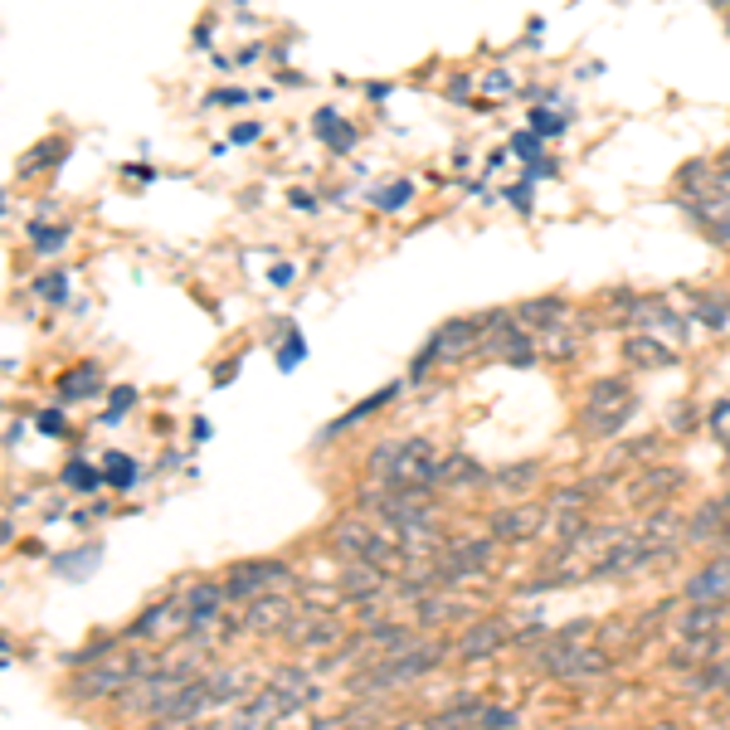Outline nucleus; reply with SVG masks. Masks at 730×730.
Masks as SVG:
<instances>
[{
  "label": "nucleus",
  "instance_id": "1",
  "mask_svg": "<svg viewBox=\"0 0 730 730\" xmlns=\"http://www.w3.org/2000/svg\"><path fill=\"white\" fill-rule=\"evenodd\" d=\"M633 409H638V400H633V385H628L623 375H609V380L589 385L584 409H580V429L589 438H614L619 429H628Z\"/></svg>",
  "mask_w": 730,
  "mask_h": 730
},
{
  "label": "nucleus",
  "instance_id": "2",
  "mask_svg": "<svg viewBox=\"0 0 730 730\" xmlns=\"http://www.w3.org/2000/svg\"><path fill=\"white\" fill-rule=\"evenodd\" d=\"M482 336H487V322H482V317H453V322H443V327L429 336V346L419 351V361L409 365L404 385H419L438 361H468L473 351H482Z\"/></svg>",
  "mask_w": 730,
  "mask_h": 730
},
{
  "label": "nucleus",
  "instance_id": "3",
  "mask_svg": "<svg viewBox=\"0 0 730 730\" xmlns=\"http://www.w3.org/2000/svg\"><path fill=\"white\" fill-rule=\"evenodd\" d=\"M448 653L443 643H424V648H409V653L390 657V662H380L375 672H361L356 677V692H395V687H409V682H419L429 667H434L438 657Z\"/></svg>",
  "mask_w": 730,
  "mask_h": 730
},
{
  "label": "nucleus",
  "instance_id": "4",
  "mask_svg": "<svg viewBox=\"0 0 730 730\" xmlns=\"http://www.w3.org/2000/svg\"><path fill=\"white\" fill-rule=\"evenodd\" d=\"M536 662L546 667L550 677H560V682H584V677H604L609 672V657L599 653V648H584V643H570V638L541 648Z\"/></svg>",
  "mask_w": 730,
  "mask_h": 730
},
{
  "label": "nucleus",
  "instance_id": "5",
  "mask_svg": "<svg viewBox=\"0 0 730 730\" xmlns=\"http://www.w3.org/2000/svg\"><path fill=\"white\" fill-rule=\"evenodd\" d=\"M438 468H443V458L434 453V443L429 438H409L395 448V463H390V487H424V492H434L438 487Z\"/></svg>",
  "mask_w": 730,
  "mask_h": 730
},
{
  "label": "nucleus",
  "instance_id": "6",
  "mask_svg": "<svg viewBox=\"0 0 730 730\" xmlns=\"http://www.w3.org/2000/svg\"><path fill=\"white\" fill-rule=\"evenodd\" d=\"M151 662L137 653L127 657H112V662H103V667H93V672H83L78 682H73V696L78 701H103V696H122V687L132 682V672H146Z\"/></svg>",
  "mask_w": 730,
  "mask_h": 730
},
{
  "label": "nucleus",
  "instance_id": "7",
  "mask_svg": "<svg viewBox=\"0 0 730 730\" xmlns=\"http://www.w3.org/2000/svg\"><path fill=\"white\" fill-rule=\"evenodd\" d=\"M331 541H336V550H346L351 560H370V565H380V570H395V565H400V550L390 546L380 531H361V526L341 521V526L331 531Z\"/></svg>",
  "mask_w": 730,
  "mask_h": 730
},
{
  "label": "nucleus",
  "instance_id": "8",
  "mask_svg": "<svg viewBox=\"0 0 730 730\" xmlns=\"http://www.w3.org/2000/svg\"><path fill=\"white\" fill-rule=\"evenodd\" d=\"M667 550H657V546H648L643 536H633V541H619V546L609 550V555H599L594 560V580H619V575H638V570H648L653 560H662Z\"/></svg>",
  "mask_w": 730,
  "mask_h": 730
},
{
  "label": "nucleus",
  "instance_id": "9",
  "mask_svg": "<svg viewBox=\"0 0 730 730\" xmlns=\"http://www.w3.org/2000/svg\"><path fill=\"white\" fill-rule=\"evenodd\" d=\"M190 628V604H151L142 619L132 623V638H146V643H161V638H176V633H185Z\"/></svg>",
  "mask_w": 730,
  "mask_h": 730
},
{
  "label": "nucleus",
  "instance_id": "10",
  "mask_svg": "<svg viewBox=\"0 0 730 730\" xmlns=\"http://www.w3.org/2000/svg\"><path fill=\"white\" fill-rule=\"evenodd\" d=\"M541 521H546V507H536V502L526 507V502H521V507L492 511V516H487V531H492L497 541H531V536L541 531Z\"/></svg>",
  "mask_w": 730,
  "mask_h": 730
},
{
  "label": "nucleus",
  "instance_id": "11",
  "mask_svg": "<svg viewBox=\"0 0 730 730\" xmlns=\"http://www.w3.org/2000/svg\"><path fill=\"white\" fill-rule=\"evenodd\" d=\"M292 570L283 560H254V565H239L234 580H229V599H249V594H263L273 584H288Z\"/></svg>",
  "mask_w": 730,
  "mask_h": 730
},
{
  "label": "nucleus",
  "instance_id": "12",
  "mask_svg": "<svg viewBox=\"0 0 730 730\" xmlns=\"http://www.w3.org/2000/svg\"><path fill=\"white\" fill-rule=\"evenodd\" d=\"M677 185L687 200H701V195H730V171L716 166V161H687L677 171Z\"/></svg>",
  "mask_w": 730,
  "mask_h": 730
},
{
  "label": "nucleus",
  "instance_id": "13",
  "mask_svg": "<svg viewBox=\"0 0 730 730\" xmlns=\"http://www.w3.org/2000/svg\"><path fill=\"white\" fill-rule=\"evenodd\" d=\"M492 565V541H458V546H448L443 555V565H438V580H463V575H477V570H487Z\"/></svg>",
  "mask_w": 730,
  "mask_h": 730
},
{
  "label": "nucleus",
  "instance_id": "14",
  "mask_svg": "<svg viewBox=\"0 0 730 730\" xmlns=\"http://www.w3.org/2000/svg\"><path fill=\"white\" fill-rule=\"evenodd\" d=\"M682 594L687 599H706V604H730V555L711 560L706 570H696Z\"/></svg>",
  "mask_w": 730,
  "mask_h": 730
},
{
  "label": "nucleus",
  "instance_id": "15",
  "mask_svg": "<svg viewBox=\"0 0 730 730\" xmlns=\"http://www.w3.org/2000/svg\"><path fill=\"white\" fill-rule=\"evenodd\" d=\"M224 599H229V584H195L185 594V604H190V633H205L210 623L224 619Z\"/></svg>",
  "mask_w": 730,
  "mask_h": 730
},
{
  "label": "nucleus",
  "instance_id": "16",
  "mask_svg": "<svg viewBox=\"0 0 730 730\" xmlns=\"http://www.w3.org/2000/svg\"><path fill=\"white\" fill-rule=\"evenodd\" d=\"M623 356L633 365H643V370H662V365L677 361V346H667V341H657L648 331H633L628 341H623Z\"/></svg>",
  "mask_w": 730,
  "mask_h": 730
},
{
  "label": "nucleus",
  "instance_id": "17",
  "mask_svg": "<svg viewBox=\"0 0 730 730\" xmlns=\"http://www.w3.org/2000/svg\"><path fill=\"white\" fill-rule=\"evenodd\" d=\"M516 317H521V327H536V331L565 327L570 322V302L565 297H531V302L516 307Z\"/></svg>",
  "mask_w": 730,
  "mask_h": 730
},
{
  "label": "nucleus",
  "instance_id": "18",
  "mask_svg": "<svg viewBox=\"0 0 730 730\" xmlns=\"http://www.w3.org/2000/svg\"><path fill=\"white\" fill-rule=\"evenodd\" d=\"M507 648V628L497 619H487V623H473L468 633H463V643H458V653L468 657V662H477V657H492V653H502Z\"/></svg>",
  "mask_w": 730,
  "mask_h": 730
},
{
  "label": "nucleus",
  "instance_id": "19",
  "mask_svg": "<svg viewBox=\"0 0 730 730\" xmlns=\"http://www.w3.org/2000/svg\"><path fill=\"white\" fill-rule=\"evenodd\" d=\"M721 628H726V604L692 599V609L682 614V638H721Z\"/></svg>",
  "mask_w": 730,
  "mask_h": 730
},
{
  "label": "nucleus",
  "instance_id": "20",
  "mask_svg": "<svg viewBox=\"0 0 730 730\" xmlns=\"http://www.w3.org/2000/svg\"><path fill=\"white\" fill-rule=\"evenodd\" d=\"M288 711H292L288 696L278 692V687H263L258 701H249V706L239 711V726H273V721H283Z\"/></svg>",
  "mask_w": 730,
  "mask_h": 730
},
{
  "label": "nucleus",
  "instance_id": "21",
  "mask_svg": "<svg viewBox=\"0 0 730 730\" xmlns=\"http://www.w3.org/2000/svg\"><path fill=\"white\" fill-rule=\"evenodd\" d=\"M692 312L701 317L706 331L730 336V292H701V297H692Z\"/></svg>",
  "mask_w": 730,
  "mask_h": 730
},
{
  "label": "nucleus",
  "instance_id": "22",
  "mask_svg": "<svg viewBox=\"0 0 730 730\" xmlns=\"http://www.w3.org/2000/svg\"><path fill=\"white\" fill-rule=\"evenodd\" d=\"M404 385H385V390H375V395H370V400H361L356 404V409H351V414H341V419H331L327 429H322V438H336V434H346V429H351V424H361V419H370V414H375V409H385V404L395 400V395H400Z\"/></svg>",
  "mask_w": 730,
  "mask_h": 730
},
{
  "label": "nucleus",
  "instance_id": "23",
  "mask_svg": "<svg viewBox=\"0 0 730 730\" xmlns=\"http://www.w3.org/2000/svg\"><path fill=\"white\" fill-rule=\"evenodd\" d=\"M292 619V604L288 599H258L249 604V614H244V628H254V633H283V623Z\"/></svg>",
  "mask_w": 730,
  "mask_h": 730
},
{
  "label": "nucleus",
  "instance_id": "24",
  "mask_svg": "<svg viewBox=\"0 0 730 730\" xmlns=\"http://www.w3.org/2000/svg\"><path fill=\"white\" fill-rule=\"evenodd\" d=\"M477 482H492V477L477 468L468 453H448L443 468H438V487H477Z\"/></svg>",
  "mask_w": 730,
  "mask_h": 730
},
{
  "label": "nucleus",
  "instance_id": "25",
  "mask_svg": "<svg viewBox=\"0 0 730 730\" xmlns=\"http://www.w3.org/2000/svg\"><path fill=\"white\" fill-rule=\"evenodd\" d=\"M317 132H322V142H327L336 156H346V151L356 146V132H351V122H346L341 112H331V108L317 112Z\"/></svg>",
  "mask_w": 730,
  "mask_h": 730
},
{
  "label": "nucleus",
  "instance_id": "26",
  "mask_svg": "<svg viewBox=\"0 0 730 730\" xmlns=\"http://www.w3.org/2000/svg\"><path fill=\"white\" fill-rule=\"evenodd\" d=\"M385 575H390V570H380V565H370V560H356V565L346 570V599L380 594V589H385Z\"/></svg>",
  "mask_w": 730,
  "mask_h": 730
},
{
  "label": "nucleus",
  "instance_id": "27",
  "mask_svg": "<svg viewBox=\"0 0 730 730\" xmlns=\"http://www.w3.org/2000/svg\"><path fill=\"white\" fill-rule=\"evenodd\" d=\"M103 390V370L98 365H78V370H69L64 380H59V395L64 400H93Z\"/></svg>",
  "mask_w": 730,
  "mask_h": 730
},
{
  "label": "nucleus",
  "instance_id": "28",
  "mask_svg": "<svg viewBox=\"0 0 730 730\" xmlns=\"http://www.w3.org/2000/svg\"><path fill=\"white\" fill-rule=\"evenodd\" d=\"M536 351H541L546 361H570V356L580 351V336L565 331V327H546V331H536Z\"/></svg>",
  "mask_w": 730,
  "mask_h": 730
},
{
  "label": "nucleus",
  "instance_id": "29",
  "mask_svg": "<svg viewBox=\"0 0 730 730\" xmlns=\"http://www.w3.org/2000/svg\"><path fill=\"white\" fill-rule=\"evenodd\" d=\"M244 682H249V677L234 672V667H224V672H215V677H205V687H210V711H215V706H229V701H239V696L249 692Z\"/></svg>",
  "mask_w": 730,
  "mask_h": 730
},
{
  "label": "nucleus",
  "instance_id": "30",
  "mask_svg": "<svg viewBox=\"0 0 730 730\" xmlns=\"http://www.w3.org/2000/svg\"><path fill=\"white\" fill-rule=\"evenodd\" d=\"M667 487H682V473L677 468H653V473H643L633 482V502H657V497H667Z\"/></svg>",
  "mask_w": 730,
  "mask_h": 730
},
{
  "label": "nucleus",
  "instance_id": "31",
  "mask_svg": "<svg viewBox=\"0 0 730 730\" xmlns=\"http://www.w3.org/2000/svg\"><path fill=\"white\" fill-rule=\"evenodd\" d=\"M677 531H682V521H677V511H657L643 521V541L657 550H672L677 546Z\"/></svg>",
  "mask_w": 730,
  "mask_h": 730
},
{
  "label": "nucleus",
  "instance_id": "32",
  "mask_svg": "<svg viewBox=\"0 0 730 730\" xmlns=\"http://www.w3.org/2000/svg\"><path fill=\"white\" fill-rule=\"evenodd\" d=\"M98 560H103V550H98V546L69 550V555H59V575H64V580H83V575H88Z\"/></svg>",
  "mask_w": 730,
  "mask_h": 730
},
{
  "label": "nucleus",
  "instance_id": "33",
  "mask_svg": "<svg viewBox=\"0 0 730 730\" xmlns=\"http://www.w3.org/2000/svg\"><path fill=\"white\" fill-rule=\"evenodd\" d=\"M536 463H511V468H497L492 473V487H502V492H521V487H531L536 482Z\"/></svg>",
  "mask_w": 730,
  "mask_h": 730
},
{
  "label": "nucleus",
  "instance_id": "34",
  "mask_svg": "<svg viewBox=\"0 0 730 730\" xmlns=\"http://www.w3.org/2000/svg\"><path fill=\"white\" fill-rule=\"evenodd\" d=\"M103 482H108V473H98V468H88V463H78V458L64 468V487H73V492H98Z\"/></svg>",
  "mask_w": 730,
  "mask_h": 730
},
{
  "label": "nucleus",
  "instance_id": "35",
  "mask_svg": "<svg viewBox=\"0 0 730 730\" xmlns=\"http://www.w3.org/2000/svg\"><path fill=\"white\" fill-rule=\"evenodd\" d=\"M103 473H108V487L127 492V487L137 482V463H132L127 453H108V468H103Z\"/></svg>",
  "mask_w": 730,
  "mask_h": 730
},
{
  "label": "nucleus",
  "instance_id": "36",
  "mask_svg": "<svg viewBox=\"0 0 730 730\" xmlns=\"http://www.w3.org/2000/svg\"><path fill=\"white\" fill-rule=\"evenodd\" d=\"M132 404H137V390H132V385H117V390L108 395V414H103V424H122Z\"/></svg>",
  "mask_w": 730,
  "mask_h": 730
},
{
  "label": "nucleus",
  "instance_id": "37",
  "mask_svg": "<svg viewBox=\"0 0 730 730\" xmlns=\"http://www.w3.org/2000/svg\"><path fill=\"white\" fill-rule=\"evenodd\" d=\"M409 190H414V185H409V181H395V185H385V190H375L370 200H375V210H385V215H395V210H400L404 200H409Z\"/></svg>",
  "mask_w": 730,
  "mask_h": 730
},
{
  "label": "nucleus",
  "instance_id": "38",
  "mask_svg": "<svg viewBox=\"0 0 730 730\" xmlns=\"http://www.w3.org/2000/svg\"><path fill=\"white\" fill-rule=\"evenodd\" d=\"M511 151H516L526 166L546 161V156H541V132H536V127H531V132H516V137H511Z\"/></svg>",
  "mask_w": 730,
  "mask_h": 730
},
{
  "label": "nucleus",
  "instance_id": "39",
  "mask_svg": "<svg viewBox=\"0 0 730 730\" xmlns=\"http://www.w3.org/2000/svg\"><path fill=\"white\" fill-rule=\"evenodd\" d=\"M30 239H35L39 254H54L64 239H69V229H49V224H39V219H30Z\"/></svg>",
  "mask_w": 730,
  "mask_h": 730
},
{
  "label": "nucleus",
  "instance_id": "40",
  "mask_svg": "<svg viewBox=\"0 0 730 730\" xmlns=\"http://www.w3.org/2000/svg\"><path fill=\"white\" fill-rule=\"evenodd\" d=\"M35 297L39 302H64V297H69V278H64V273H44L35 283Z\"/></svg>",
  "mask_w": 730,
  "mask_h": 730
},
{
  "label": "nucleus",
  "instance_id": "41",
  "mask_svg": "<svg viewBox=\"0 0 730 730\" xmlns=\"http://www.w3.org/2000/svg\"><path fill=\"white\" fill-rule=\"evenodd\" d=\"M64 151H69V146H64V142H49V146H39L35 156H25V161H20V176H30V171H39V166H49V161H64Z\"/></svg>",
  "mask_w": 730,
  "mask_h": 730
},
{
  "label": "nucleus",
  "instance_id": "42",
  "mask_svg": "<svg viewBox=\"0 0 730 730\" xmlns=\"http://www.w3.org/2000/svg\"><path fill=\"white\" fill-rule=\"evenodd\" d=\"M302 356H307V346H302V336H297V327L288 331V346L278 351V370H292V365H302Z\"/></svg>",
  "mask_w": 730,
  "mask_h": 730
},
{
  "label": "nucleus",
  "instance_id": "43",
  "mask_svg": "<svg viewBox=\"0 0 730 730\" xmlns=\"http://www.w3.org/2000/svg\"><path fill=\"white\" fill-rule=\"evenodd\" d=\"M711 434L721 438V448H730V400H721L711 409Z\"/></svg>",
  "mask_w": 730,
  "mask_h": 730
},
{
  "label": "nucleus",
  "instance_id": "44",
  "mask_svg": "<svg viewBox=\"0 0 730 730\" xmlns=\"http://www.w3.org/2000/svg\"><path fill=\"white\" fill-rule=\"evenodd\" d=\"M531 127H536L541 137H560V132H565V117H550L546 108H536L531 112Z\"/></svg>",
  "mask_w": 730,
  "mask_h": 730
},
{
  "label": "nucleus",
  "instance_id": "45",
  "mask_svg": "<svg viewBox=\"0 0 730 730\" xmlns=\"http://www.w3.org/2000/svg\"><path fill=\"white\" fill-rule=\"evenodd\" d=\"M521 716L516 711H507V706H482V721L477 726H516Z\"/></svg>",
  "mask_w": 730,
  "mask_h": 730
},
{
  "label": "nucleus",
  "instance_id": "46",
  "mask_svg": "<svg viewBox=\"0 0 730 730\" xmlns=\"http://www.w3.org/2000/svg\"><path fill=\"white\" fill-rule=\"evenodd\" d=\"M667 429H672V434H692V429H696V409L677 404V409H672V419H667Z\"/></svg>",
  "mask_w": 730,
  "mask_h": 730
},
{
  "label": "nucleus",
  "instance_id": "47",
  "mask_svg": "<svg viewBox=\"0 0 730 730\" xmlns=\"http://www.w3.org/2000/svg\"><path fill=\"white\" fill-rule=\"evenodd\" d=\"M35 424L44 429V434H64V429H69V419H64L59 409H39V419H35Z\"/></svg>",
  "mask_w": 730,
  "mask_h": 730
},
{
  "label": "nucleus",
  "instance_id": "48",
  "mask_svg": "<svg viewBox=\"0 0 730 730\" xmlns=\"http://www.w3.org/2000/svg\"><path fill=\"white\" fill-rule=\"evenodd\" d=\"M210 103H219V108H244L249 93H239V88H219V93H210Z\"/></svg>",
  "mask_w": 730,
  "mask_h": 730
},
{
  "label": "nucleus",
  "instance_id": "49",
  "mask_svg": "<svg viewBox=\"0 0 730 730\" xmlns=\"http://www.w3.org/2000/svg\"><path fill=\"white\" fill-rule=\"evenodd\" d=\"M482 88H487V93H492V98H502V93H507V88H511V73H507V69L487 73V78H482Z\"/></svg>",
  "mask_w": 730,
  "mask_h": 730
},
{
  "label": "nucleus",
  "instance_id": "50",
  "mask_svg": "<svg viewBox=\"0 0 730 730\" xmlns=\"http://www.w3.org/2000/svg\"><path fill=\"white\" fill-rule=\"evenodd\" d=\"M507 195H511V205H516L521 215H531V176H526V185H511Z\"/></svg>",
  "mask_w": 730,
  "mask_h": 730
},
{
  "label": "nucleus",
  "instance_id": "51",
  "mask_svg": "<svg viewBox=\"0 0 730 730\" xmlns=\"http://www.w3.org/2000/svg\"><path fill=\"white\" fill-rule=\"evenodd\" d=\"M263 132H258V122H244V127H234V142L239 146H254Z\"/></svg>",
  "mask_w": 730,
  "mask_h": 730
},
{
  "label": "nucleus",
  "instance_id": "52",
  "mask_svg": "<svg viewBox=\"0 0 730 730\" xmlns=\"http://www.w3.org/2000/svg\"><path fill=\"white\" fill-rule=\"evenodd\" d=\"M292 278H297V268H292V263H278V268H273V283H278V288H288Z\"/></svg>",
  "mask_w": 730,
  "mask_h": 730
},
{
  "label": "nucleus",
  "instance_id": "53",
  "mask_svg": "<svg viewBox=\"0 0 730 730\" xmlns=\"http://www.w3.org/2000/svg\"><path fill=\"white\" fill-rule=\"evenodd\" d=\"M706 239H711V244H721V249H730V224H716V229H706Z\"/></svg>",
  "mask_w": 730,
  "mask_h": 730
},
{
  "label": "nucleus",
  "instance_id": "54",
  "mask_svg": "<svg viewBox=\"0 0 730 730\" xmlns=\"http://www.w3.org/2000/svg\"><path fill=\"white\" fill-rule=\"evenodd\" d=\"M127 181L146 185V181H156V171H151V166H127Z\"/></svg>",
  "mask_w": 730,
  "mask_h": 730
},
{
  "label": "nucleus",
  "instance_id": "55",
  "mask_svg": "<svg viewBox=\"0 0 730 730\" xmlns=\"http://www.w3.org/2000/svg\"><path fill=\"white\" fill-rule=\"evenodd\" d=\"M234 370H239V361H224L215 370V385H229V380H234Z\"/></svg>",
  "mask_w": 730,
  "mask_h": 730
},
{
  "label": "nucleus",
  "instance_id": "56",
  "mask_svg": "<svg viewBox=\"0 0 730 730\" xmlns=\"http://www.w3.org/2000/svg\"><path fill=\"white\" fill-rule=\"evenodd\" d=\"M711 5H721V10H730V0H711Z\"/></svg>",
  "mask_w": 730,
  "mask_h": 730
}]
</instances>
